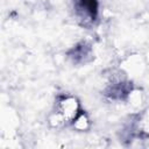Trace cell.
Segmentation results:
<instances>
[{
    "mask_svg": "<svg viewBox=\"0 0 149 149\" xmlns=\"http://www.w3.org/2000/svg\"><path fill=\"white\" fill-rule=\"evenodd\" d=\"M79 100L72 94H61L56 98L55 107L49 118L52 126L72 125L81 112Z\"/></svg>",
    "mask_w": 149,
    "mask_h": 149,
    "instance_id": "6da1fadb",
    "label": "cell"
},
{
    "mask_svg": "<svg viewBox=\"0 0 149 149\" xmlns=\"http://www.w3.org/2000/svg\"><path fill=\"white\" fill-rule=\"evenodd\" d=\"M73 9L77 20L83 26H91L98 20V0H73Z\"/></svg>",
    "mask_w": 149,
    "mask_h": 149,
    "instance_id": "7a4b0ae2",
    "label": "cell"
},
{
    "mask_svg": "<svg viewBox=\"0 0 149 149\" xmlns=\"http://www.w3.org/2000/svg\"><path fill=\"white\" fill-rule=\"evenodd\" d=\"M132 92L133 88L129 81L121 78L112 79L105 88V94L112 100H125L132 94Z\"/></svg>",
    "mask_w": 149,
    "mask_h": 149,
    "instance_id": "3957f363",
    "label": "cell"
},
{
    "mask_svg": "<svg viewBox=\"0 0 149 149\" xmlns=\"http://www.w3.org/2000/svg\"><path fill=\"white\" fill-rule=\"evenodd\" d=\"M69 58L76 64H86L93 58V50L87 42H80L76 44L69 52Z\"/></svg>",
    "mask_w": 149,
    "mask_h": 149,
    "instance_id": "277c9868",
    "label": "cell"
},
{
    "mask_svg": "<svg viewBox=\"0 0 149 149\" xmlns=\"http://www.w3.org/2000/svg\"><path fill=\"white\" fill-rule=\"evenodd\" d=\"M72 125H73L78 130H85V129H87L88 126H90V120H88L86 113H85L84 111H81L80 114L77 116V119L73 121Z\"/></svg>",
    "mask_w": 149,
    "mask_h": 149,
    "instance_id": "5b68a950",
    "label": "cell"
}]
</instances>
